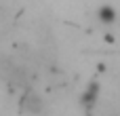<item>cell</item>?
Here are the masks:
<instances>
[{"label": "cell", "mask_w": 120, "mask_h": 116, "mask_svg": "<svg viewBox=\"0 0 120 116\" xmlns=\"http://www.w3.org/2000/svg\"><path fill=\"white\" fill-rule=\"evenodd\" d=\"M21 110L25 112V114L30 116H38L44 112V99L40 97V93H36V91H25L23 93V97H21Z\"/></svg>", "instance_id": "1"}, {"label": "cell", "mask_w": 120, "mask_h": 116, "mask_svg": "<svg viewBox=\"0 0 120 116\" xmlns=\"http://www.w3.org/2000/svg\"><path fill=\"white\" fill-rule=\"evenodd\" d=\"M97 19H99L101 23H105V25H112V23H116L118 13H116V8H114L112 4H101V6L97 8Z\"/></svg>", "instance_id": "2"}, {"label": "cell", "mask_w": 120, "mask_h": 116, "mask_svg": "<svg viewBox=\"0 0 120 116\" xmlns=\"http://www.w3.org/2000/svg\"><path fill=\"white\" fill-rule=\"evenodd\" d=\"M97 95H99V85H97V82H91V85L84 89V93H82V104L93 106L95 99H97Z\"/></svg>", "instance_id": "3"}]
</instances>
